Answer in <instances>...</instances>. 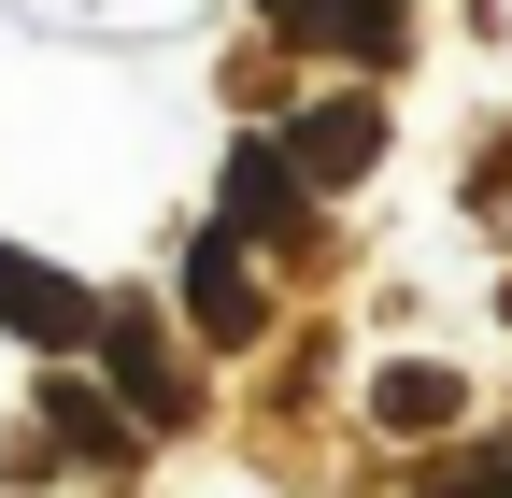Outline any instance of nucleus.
Masks as SVG:
<instances>
[{
  "mask_svg": "<svg viewBox=\"0 0 512 498\" xmlns=\"http://www.w3.org/2000/svg\"><path fill=\"white\" fill-rule=\"evenodd\" d=\"M0 328L43 342V356H86V342H100V299H86L72 271H43L29 242H0Z\"/></svg>",
  "mask_w": 512,
  "mask_h": 498,
  "instance_id": "3",
  "label": "nucleus"
},
{
  "mask_svg": "<svg viewBox=\"0 0 512 498\" xmlns=\"http://www.w3.org/2000/svg\"><path fill=\"white\" fill-rule=\"evenodd\" d=\"M299 214H313V185L285 171V143H271V129H242V143H228V214H214V228L256 257V242H299Z\"/></svg>",
  "mask_w": 512,
  "mask_h": 498,
  "instance_id": "4",
  "label": "nucleus"
},
{
  "mask_svg": "<svg viewBox=\"0 0 512 498\" xmlns=\"http://www.w3.org/2000/svg\"><path fill=\"white\" fill-rule=\"evenodd\" d=\"M427 498H512V442H470V456H441Z\"/></svg>",
  "mask_w": 512,
  "mask_h": 498,
  "instance_id": "9",
  "label": "nucleus"
},
{
  "mask_svg": "<svg viewBox=\"0 0 512 498\" xmlns=\"http://www.w3.org/2000/svg\"><path fill=\"white\" fill-rule=\"evenodd\" d=\"M271 143H285V171L313 185V200H342V185H370V157H384V100H370V86H356V100H299Z\"/></svg>",
  "mask_w": 512,
  "mask_h": 498,
  "instance_id": "1",
  "label": "nucleus"
},
{
  "mask_svg": "<svg viewBox=\"0 0 512 498\" xmlns=\"http://www.w3.org/2000/svg\"><path fill=\"white\" fill-rule=\"evenodd\" d=\"M370 427H384V442H456V427H470V385H456L441 356H399V370L370 385Z\"/></svg>",
  "mask_w": 512,
  "mask_h": 498,
  "instance_id": "7",
  "label": "nucleus"
},
{
  "mask_svg": "<svg viewBox=\"0 0 512 498\" xmlns=\"http://www.w3.org/2000/svg\"><path fill=\"white\" fill-rule=\"evenodd\" d=\"M100 356H114V385H128V427H185L200 399H185V370H171V342H157V314L143 299H100Z\"/></svg>",
  "mask_w": 512,
  "mask_h": 498,
  "instance_id": "5",
  "label": "nucleus"
},
{
  "mask_svg": "<svg viewBox=\"0 0 512 498\" xmlns=\"http://www.w3.org/2000/svg\"><path fill=\"white\" fill-rule=\"evenodd\" d=\"M185 328H200V342H256V328H271V299H256V257H242L228 228H200V257H185Z\"/></svg>",
  "mask_w": 512,
  "mask_h": 498,
  "instance_id": "6",
  "label": "nucleus"
},
{
  "mask_svg": "<svg viewBox=\"0 0 512 498\" xmlns=\"http://www.w3.org/2000/svg\"><path fill=\"white\" fill-rule=\"evenodd\" d=\"M256 15H271L299 57H342V72H399V0H256Z\"/></svg>",
  "mask_w": 512,
  "mask_h": 498,
  "instance_id": "2",
  "label": "nucleus"
},
{
  "mask_svg": "<svg viewBox=\"0 0 512 498\" xmlns=\"http://www.w3.org/2000/svg\"><path fill=\"white\" fill-rule=\"evenodd\" d=\"M43 442H57V456H86V470H128V442H143V427H114L100 385H72V370H57V385H43Z\"/></svg>",
  "mask_w": 512,
  "mask_h": 498,
  "instance_id": "8",
  "label": "nucleus"
}]
</instances>
